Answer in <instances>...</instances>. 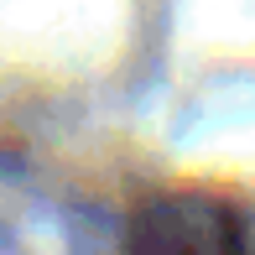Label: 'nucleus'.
I'll return each instance as SVG.
<instances>
[{
    "label": "nucleus",
    "instance_id": "f257e3e1",
    "mask_svg": "<svg viewBox=\"0 0 255 255\" xmlns=\"http://www.w3.org/2000/svg\"><path fill=\"white\" fill-rule=\"evenodd\" d=\"M125 255H250L235 208L208 193H167L130 219Z\"/></svg>",
    "mask_w": 255,
    "mask_h": 255
}]
</instances>
